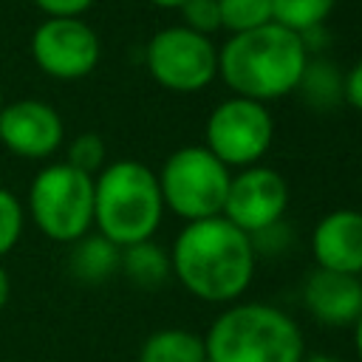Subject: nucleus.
Segmentation results:
<instances>
[{
	"label": "nucleus",
	"mask_w": 362,
	"mask_h": 362,
	"mask_svg": "<svg viewBox=\"0 0 362 362\" xmlns=\"http://www.w3.org/2000/svg\"><path fill=\"white\" fill-rule=\"evenodd\" d=\"M170 266L189 294L206 303H229L252 283L255 249L246 232L218 215L192 221L178 232Z\"/></svg>",
	"instance_id": "obj_1"
},
{
	"label": "nucleus",
	"mask_w": 362,
	"mask_h": 362,
	"mask_svg": "<svg viewBox=\"0 0 362 362\" xmlns=\"http://www.w3.org/2000/svg\"><path fill=\"white\" fill-rule=\"evenodd\" d=\"M305 62L308 51L300 34L277 23H269L246 34H235L218 51L221 79L235 90V96L260 105L297 90Z\"/></svg>",
	"instance_id": "obj_2"
},
{
	"label": "nucleus",
	"mask_w": 362,
	"mask_h": 362,
	"mask_svg": "<svg viewBox=\"0 0 362 362\" xmlns=\"http://www.w3.org/2000/svg\"><path fill=\"white\" fill-rule=\"evenodd\" d=\"M161 212L158 175L141 161H113L93 178V223L119 249L150 240L161 223Z\"/></svg>",
	"instance_id": "obj_3"
},
{
	"label": "nucleus",
	"mask_w": 362,
	"mask_h": 362,
	"mask_svg": "<svg viewBox=\"0 0 362 362\" xmlns=\"http://www.w3.org/2000/svg\"><path fill=\"white\" fill-rule=\"evenodd\" d=\"M206 362H300L305 342L297 322L266 303L226 308L204 339Z\"/></svg>",
	"instance_id": "obj_4"
},
{
	"label": "nucleus",
	"mask_w": 362,
	"mask_h": 362,
	"mask_svg": "<svg viewBox=\"0 0 362 362\" xmlns=\"http://www.w3.org/2000/svg\"><path fill=\"white\" fill-rule=\"evenodd\" d=\"M229 167L221 164L206 147L175 150L158 175V189L164 206L181 215L187 223L223 215L229 192Z\"/></svg>",
	"instance_id": "obj_5"
},
{
	"label": "nucleus",
	"mask_w": 362,
	"mask_h": 362,
	"mask_svg": "<svg viewBox=\"0 0 362 362\" xmlns=\"http://www.w3.org/2000/svg\"><path fill=\"white\" fill-rule=\"evenodd\" d=\"M28 206L37 226L62 243H74L88 235L93 223V175L65 164H51L37 173Z\"/></svg>",
	"instance_id": "obj_6"
},
{
	"label": "nucleus",
	"mask_w": 362,
	"mask_h": 362,
	"mask_svg": "<svg viewBox=\"0 0 362 362\" xmlns=\"http://www.w3.org/2000/svg\"><path fill=\"white\" fill-rule=\"evenodd\" d=\"M274 139L272 113L252 99H223L206 119V150L226 167H255Z\"/></svg>",
	"instance_id": "obj_7"
},
{
	"label": "nucleus",
	"mask_w": 362,
	"mask_h": 362,
	"mask_svg": "<svg viewBox=\"0 0 362 362\" xmlns=\"http://www.w3.org/2000/svg\"><path fill=\"white\" fill-rule=\"evenodd\" d=\"M147 71L167 90L195 93L218 74V51L209 37L184 25H170L150 37Z\"/></svg>",
	"instance_id": "obj_8"
},
{
	"label": "nucleus",
	"mask_w": 362,
	"mask_h": 362,
	"mask_svg": "<svg viewBox=\"0 0 362 362\" xmlns=\"http://www.w3.org/2000/svg\"><path fill=\"white\" fill-rule=\"evenodd\" d=\"M31 54L45 74L79 79L99 62V37L79 17H48L31 37Z\"/></svg>",
	"instance_id": "obj_9"
},
{
	"label": "nucleus",
	"mask_w": 362,
	"mask_h": 362,
	"mask_svg": "<svg viewBox=\"0 0 362 362\" xmlns=\"http://www.w3.org/2000/svg\"><path fill=\"white\" fill-rule=\"evenodd\" d=\"M288 206V184L272 167H246L229 181L223 218L246 235H255L277 221Z\"/></svg>",
	"instance_id": "obj_10"
},
{
	"label": "nucleus",
	"mask_w": 362,
	"mask_h": 362,
	"mask_svg": "<svg viewBox=\"0 0 362 362\" xmlns=\"http://www.w3.org/2000/svg\"><path fill=\"white\" fill-rule=\"evenodd\" d=\"M0 139L20 156H48L62 141L59 113L40 99H20L0 110Z\"/></svg>",
	"instance_id": "obj_11"
},
{
	"label": "nucleus",
	"mask_w": 362,
	"mask_h": 362,
	"mask_svg": "<svg viewBox=\"0 0 362 362\" xmlns=\"http://www.w3.org/2000/svg\"><path fill=\"white\" fill-rule=\"evenodd\" d=\"M311 252L320 269L362 274V212L334 209L311 232Z\"/></svg>",
	"instance_id": "obj_12"
},
{
	"label": "nucleus",
	"mask_w": 362,
	"mask_h": 362,
	"mask_svg": "<svg viewBox=\"0 0 362 362\" xmlns=\"http://www.w3.org/2000/svg\"><path fill=\"white\" fill-rule=\"evenodd\" d=\"M303 303L308 314L328 328L354 325L362 314V280L356 274L317 269L303 286Z\"/></svg>",
	"instance_id": "obj_13"
},
{
	"label": "nucleus",
	"mask_w": 362,
	"mask_h": 362,
	"mask_svg": "<svg viewBox=\"0 0 362 362\" xmlns=\"http://www.w3.org/2000/svg\"><path fill=\"white\" fill-rule=\"evenodd\" d=\"M119 263H122V249L102 235H85L74 240V249L68 257L71 274L88 286L105 283L110 274L119 272Z\"/></svg>",
	"instance_id": "obj_14"
},
{
	"label": "nucleus",
	"mask_w": 362,
	"mask_h": 362,
	"mask_svg": "<svg viewBox=\"0 0 362 362\" xmlns=\"http://www.w3.org/2000/svg\"><path fill=\"white\" fill-rule=\"evenodd\" d=\"M119 269L124 272V277L139 286V288H158L167 283V277L173 274V266H170V255L156 246L153 240H141V243H133V246H124L122 249V263Z\"/></svg>",
	"instance_id": "obj_15"
},
{
	"label": "nucleus",
	"mask_w": 362,
	"mask_h": 362,
	"mask_svg": "<svg viewBox=\"0 0 362 362\" xmlns=\"http://www.w3.org/2000/svg\"><path fill=\"white\" fill-rule=\"evenodd\" d=\"M204 339L187 328H161L153 331L141 351L139 362H204Z\"/></svg>",
	"instance_id": "obj_16"
},
{
	"label": "nucleus",
	"mask_w": 362,
	"mask_h": 362,
	"mask_svg": "<svg viewBox=\"0 0 362 362\" xmlns=\"http://www.w3.org/2000/svg\"><path fill=\"white\" fill-rule=\"evenodd\" d=\"M334 6L337 0H272V23L294 34H305L311 28H320Z\"/></svg>",
	"instance_id": "obj_17"
},
{
	"label": "nucleus",
	"mask_w": 362,
	"mask_h": 362,
	"mask_svg": "<svg viewBox=\"0 0 362 362\" xmlns=\"http://www.w3.org/2000/svg\"><path fill=\"white\" fill-rule=\"evenodd\" d=\"M297 90H303V96H305L308 105L328 107V105H334V102L342 99V79H339V74L334 71L331 62H325V59H314L311 62L308 59L305 62V71L300 76Z\"/></svg>",
	"instance_id": "obj_18"
},
{
	"label": "nucleus",
	"mask_w": 362,
	"mask_h": 362,
	"mask_svg": "<svg viewBox=\"0 0 362 362\" xmlns=\"http://www.w3.org/2000/svg\"><path fill=\"white\" fill-rule=\"evenodd\" d=\"M221 25L235 34H246L272 23V0H218Z\"/></svg>",
	"instance_id": "obj_19"
},
{
	"label": "nucleus",
	"mask_w": 362,
	"mask_h": 362,
	"mask_svg": "<svg viewBox=\"0 0 362 362\" xmlns=\"http://www.w3.org/2000/svg\"><path fill=\"white\" fill-rule=\"evenodd\" d=\"M105 161V141L96 136V133H82L71 141V150H68V164L82 170V173H93L99 170Z\"/></svg>",
	"instance_id": "obj_20"
},
{
	"label": "nucleus",
	"mask_w": 362,
	"mask_h": 362,
	"mask_svg": "<svg viewBox=\"0 0 362 362\" xmlns=\"http://www.w3.org/2000/svg\"><path fill=\"white\" fill-rule=\"evenodd\" d=\"M184 14V28L195 31V34H212L215 28H221V8L218 0H187L181 6Z\"/></svg>",
	"instance_id": "obj_21"
},
{
	"label": "nucleus",
	"mask_w": 362,
	"mask_h": 362,
	"mask_svg": "<svg viewBox=\"0 0 362 362\" xmlns=\"http://www.w3.org/2000/svg\"><path fill=\"white\" fill-rule=\"evenodd\" d=\"M23 232V209H20V201L0 187V257L17 243Z\"/></svg>",
	"instance_id": "obj_22"
},
{
	"label": "nucleus",
	"mask_w": 362,
	"mask_h": 362,
	"mask_svg": "<svg viewBox=\"0 0 362 362\" xmlns=\"http://www.w3.org/2000/svg\"><path fill=\"white\" fill-rule=\"evenodd\" d=\"M249 240H252L255 257H257V252H260V255H280V252L288 246V229H286L283 221H277V223H272V226H266V229L249 235Z\"/></svg>",
	"instance_id": "obj_23"
},
{
	"label": "nucleus",
	"mask_w": 362,
	"mask_h": 362,
	"mask_svg": "<svg viewBox=\"0 0 362 362\" xmlns=\"http://www.w3.org/2000/svg\"><path fill=\"white\" fill-rule=\"evenodd\" d=\"M51 17H79L93 0H34Z\"/></svg>",
	"instance_id": "obj_24"
},
{
	"label": "nucleus",
	"mask_w": 362,
	"mask_h": 362,
	"mask_svg": "<svg viewBox=\"0 0 362 362\" xmlns=\"http://www.w3.org/2000/svg\"><path fill=\"white\" fill-rule=\"evenodd\" d=\"M342 99L351 107L362 110V59L345 74V79H342Z\"/></svg>",
	"instance_id": "obj_25"
},
{
	"label": "nucleus",
	"mask_w": 362,
	"mask_h": 362,
	"mask_svg": "<svg viewBox=\"0 0 362 362\" xmlns=\"http://www.w3.org/2000/svg\"><path fill=\"white\" fill-rule=\"evenodd\" d=\"M8 297H11V280H8V274H6V269L0 266V311L6 308V303H8Z\"/></svg>",
	"instance_id": "obj_26"
},
{
	"label": "nucleus",
	"mask_w": 362,
	"mask_h": 362,
	"mask_svg": "<svg viewBox=\"0 0 362 362\" xmlns=\"http://www.w3.org/2000/svg\"><path fill=\"white\" fill-rule=\"evenodd\" d=\"M354 345H356V354H359V362H362V314L354 322Z\"/></svg>",
	"instance_id": "obj_27"
},
{
	"label": "nucleus",
	"mask_w": 362,
	"mask_h": 362,
	"mask_svg": "<svg viewBox=\"0 0 362 362\" xmlns=\"http://www.w3.org/2000/svg\"><path fill=\"white\" fill-rule=\"evenodd\" d=\"M300 362H339V359H334L328 354H311V356H303Z\"/></svg>",
	"instance_id": "obj_28"
},
{
	"label": "nucleus",
	"mask_w": 362,
	"mask_h": 362,
	"mask_svg": "<svg viewBox=\"0 0 362 362\" xmlns=\"http://www.w3.org/2000/svg\"><path fill=\"white\" fill-rule=\"evenodd\" d=\"M150 3H156V6H161V8H181L187 0H150Z\"/></svg>",
	"instance_id": "obj_29"
},
{
	"label": "nucleus",
	"mask_w": 362,
	"mask_h": 362,
	"mask_svg": "<svg viewBox=\"0 0 362 362\" xmlns=\"http://www.w3.org/2000/svg\"><path fill=\"white\" fill-rule=\"evenodd\" d=\"M0 110H3V105H0Z\"/></svg>",
	"instance_id": "obj_30"
}]
</instances>
